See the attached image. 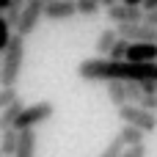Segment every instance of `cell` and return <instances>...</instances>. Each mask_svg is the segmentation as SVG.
Returning a JSON list of instances; mask_svg holds the SVG:
<instances>
[{
  "instance_id": "1",
  "label": "cell",
  "mask_w": 157,
  "mask_h": 157,
  "mask_svg": "<svg viewBox=\"0 0 157 157\" xmlns=\"http://www.w3.org/2000/svg\"><path fill=\"white\" fill-rule=\"evenodd\" d=\"M77 77L86 83H108V80H157V61L135 63V61H116L108 55L86 58L77 66Z\"/></svg>"
},
{
  "instance_id": "2",
  "label": "cell",
  "mask_w": 157,
  "mask_h": 157,
  "mask_svg": "<svg viewBox=\"0 0 157 157\" xmlns=\"http://www.w3.org/2000/svg\"><path fill=\"white\" fill-rule=\"evenodd\" d=\"M25 63V36L14 33L8 47L3 50V86H17Z\"/></svg>"
},
{
  "instance_id": "3",
  "label": "cell",
  "mask_w": 157,
  "mask_h": 157,
  "mask_svg": "<svg viewBox=\"0 0 157 157\" xmlns=\"http://www.w3.org/2000/svg\"><path fill=\"white\" fill-rule=\"evenodd\" d=\"M119 110V119L124 121V124H135V127H141L146 135H152L157 130V110H146L144 105H138V102H127V105H121V108H116Z\"/></svg>"
},
{
  "instance_id": "4",
  "label": "cell",
  "mask_w": 157,
  "mask_h": 157,
  "mask_svg": "<svg viewBox=\"0 0 157 157\" xmlns=\"http://www.w3.org/2000/svg\"><path fill=\"white\" fill-rule=\"evenodd\" d=\"M52 113H55V108H52V102H47V99L33 102V105H25L14 127H17V130H36L39 124L50 121V119H52Z\"/></svg>"
},
{
  "instance_id": "5",
  "label": "cell",
  "mask_w": 157,
  "mask_h": 157,
  "mask_svg": "<svg viewBox=\"0 0 157 157\" xmlns=\"http://www.w3.org/2000/svg\"><path fill=\"white\" fill-rule=\"evenodd\" d=\"M44 0H28L25 3V8H22V17H19V22H17V33L19 36H30L36 28H39V22L44 19Z\"/></svg>"
},
{
  "instance_id": "6",
  "label": "cell",
  "mask_w": 157,
  "mask_h": 157,
  "mask_svg": "<svg viewBox=\"0 0 157 157\" xmlns=\"http://www.w3.org/2000/svg\"><path fill=\"white\" fill-rule=\"evenodd\" d=\"M119 36L130 39V41H157V25H149V22H121L116 25Z\"/></svg>"
},
{
  "instance_id": "7",
  "label": "cell",
  "mask_w": 157,
  "mask_h": 157,
  "mask_svg": "<svg viewBox=\"0 0 157 157\" xmlns=\"http://www.w3.org/2000/svg\"><path fill=\"white\" fill-rule=\"evenodd\" d=\"M144 6H130V3H116L108 8V19L113 25H121V22H141L144 19Z\"/></svg>"
},
{
  "instance_id": "8",
  "label": "cell",
  "mask_w": 157,
  "mask_h": 157,
  "mask_svg": "<svg viewBox=\"0 0 157 157\" xmlns=\"http://www.w3.org/2000/svg\"><path fill=\"white\" fill-rule=\"evenodd\" d=\"M77 17V0H52L44 6V19L50 22H66Z\"/></svg>"
},
{
  "instance_id": "9",
  "label": "cell",
  "mask_w": 157,
  "mask_h": 157,
  "mask_svg": "<svg viewBox=\"0 0 157 157\" xmlns=\"http://www.w3.org/2000/svg\"><path fill=\"white\" fill-rule=\"evenodd\" d=\"M127 61H135V63L157 61V41H130Z\"/></svg>"
},
{
  "instance_id": "10",
  "label": "cell",
  "mask_w": 157,
  "mask_h": 157,
  "mask_svg": "<svg viewBox=\"0 0 157 157\" xmlns=\"http://www.w3.org/2000/svg\"><path fill=\"white\" fill-rule=\"evenodd\" d=\"M108 99L113 102V108H121L130 102L127 94V80H108Z\"/></svg>"
},
{
  "instance_id": "11",
  "label": "cell",
  "mask_w": 157,
  "mask_h": 157,
  "mask_svg": "<svg viewBox=\"0 0 157 157\" xmlns=\"http://www.w3.org/2000/svg\"><path fill=\"white\" fill-rule=\"evenodd\" d=\"M116 41H119V30H116V28H105V30L97 36V44H94L97 55H110V50H113Z\"/></svg>"
},
{
  "instance_id": "12",
  "label": "cell",
  "mask_w": 157,
  "mask_h": 157,
  "mask_svg": "<svg viewBox=\"0 0 157 157\" xmlns=\"http://www.w3.org/2000/svg\"><path fill=\"white\" fill-rule=\"evenodd\" d=\"M14 157H36V132L33 130H19V146Z\"/></svg>"
},
{
  "instance_id": "13",
  "label": "cell",
  "mask_w": 157,
  "mask_h": 157,
  "mask_svg": "<svg viewBox=\"0 0 157 157\" xmlns=\"http://www.w3.org/2000/svg\"><path fill=\"white\" fill-rule=\"evenodd\" d=\"M22 99H17V102H11L6 110H0V132L3 130H11L14 124H17V119H19V113H22Z\"/></svg>"
},
{
  "instance_id": "14",
  "label": "cell",
  "mask_w": 157,
  "mask_h": 157,
  "mask_svg": "<svg viewBox=\"0 0 157 157\" xmlns=\"http://www.w3.org/2000/svg\"><path fill=\"white\" fill-rule=\"evenodd\" d=\"M17 146H19V130L11 127V130H3L0 132V149L6 157H14L17 155Z\"/></svg>"
},
{
  "instance_id": "15",
  "label": "cell",
  "mask_w": 157,
  "mask_h": 157,
  "mask_svg": "<svg viewBox=\"0 0 157 157\" xmlns=\"http://www.w3.org/2000/svg\"><path fill=\"white\" fill-rule=\"evenodd\" d=\"M119 135H121V141H124L127 146H132V144H144V141H146V132H144L141 127H135V124H124V127L119 130Z\"/></svg>"
},
{
  "instance_id": "16",
  "label": "cell",
  "mask_w": 157,
  "mask_h": 157,
  "mask_svg": "<svg viewBox=\"0 0 157 157\" xmlns=\"http://www.w3.org/2000/svg\"><path fill=\"white\" fill-rule=\"evenodd\" d=\"M25 3H28V0H11V6L6 8V19L11 22V28H14V30H17V22H19V17H22Z\"/></svg>"
},
{
  "instance_id": "17",
  "label": "cell",
  "mask_w": 157,
  "mask_h": 157,
  "mask_svg": "<svg viewBox=\"0 0 157 157\" xmlns=\"http://www.w3.org/2000/svg\"><path fill=\"white\" fill-rule=\"evenodd\" d=\"M99 8H102L99 0H77V14L80 17H97Z\"/></svg>"
},
{
  "instance_id": "18",
  "label": "cell",
  "mask_w": 157,
  "mask_h": 157,
  "mask_svg": "<svg viewBox=\"0 0 157 157\" xmlns=\"http://www.w3.org/2000/svg\"><path fill=\"white\" fill-rule=\"evenodd\" d=\"M17 30L11 28V22L6 19V14H0V52L8 47V41H11V36H14Z\"/></svg>"
},
{
  "instance_id": "19",
  "label": "cell",
  "mask_w": 157,
  "mask_h": 157,
  "mask_svg": "<svg viewBox=\"0 0 157 157\" xmlns=\"http://www.w3.org/2000/svg\"><path fill=\"white\" fill-rule=\"evenodd\" d=\"M124 146H127V144L121 141V135H116V138H113V141H110V144H108L97 157H119L121 152H124Z\"/></svg>"
},
{
  "instance_id": "20",
  "label": "cell",
  "mask_w": 157,
  "mask_h": 157,
  "mask_svg": "<svg viewBox=\"0 0 157 157\" xmlns=\"http://www.w3.org/2000/svg\"><path fill=\"white\" fill-rule=\"evenodd\" d=\"M19 94H17V86H0V110H6L11 102H17Z\"/></svg>"
},
{
  "instance_id": "21",
  "label": "cell",
  "mask_w": 157,
  "mask_h": 157,
  "mask_svg": "<svg viewBox=\"0 0 157 157\" xmlns=\"http://www.w3.org/2000/svg\"><path fill=\"white\" fill-rule=\"evenodd\" d=\"M127 50H130V39L119 36V41L113 44V50H110V55H108V58H116V61H124V58H127Z\"/></svg>"
},
{
  "instance_id": "22",
  "label": "cell",
  "mask_w": 157,
  "mask_h": 157,
  "mask_svg": "<svg viewBox=\"0 0 157 157\" xmlns=\"http://www.w3.org/2000/svg\"><path fill=\"white\" fill-rule=\"evenodd\" d=\"M146 155H149L146 144H132V146H124V152L119 157H146Z\"/></svg>"
},
{
  "instance_id": "23",
  "label": "cell",
  "mask_w": 157,
  "mask_h": 157,
  "mask_svg": "<svg viewBox=\"0 0 157 157\" xmlns=\"http://www.w3.org/2000/svg\"><path fill=\"white\" fill-rule=\"evenodd\" d=\"M138 105H144L146 110H157V94H144V99Z\"/></svg>"
},
{
  "instance_id": "24",
  "label": "cell",
  "mask_w": 157,
  "mask_h": 157,
  "mask_svg": "<svg viewBox=\"0 0 157 157\" xmlns=\"http://www.w3.org/2000/svg\"><path fill=\"white\" fill-rule=\"evenodd\" d=\"M144 22H149V25H157V8H152V11H146V14H144Z\"/></svg>"
},
{
  "instance_id": "25",
  "label": "cell",
  "mask_w": 157,
  "mask_h": 157,
  "mask_svg": "<svg viewBox=\"0 0 157 157\" xmlns=\"http://www.w3.org/2000/svg\"><path fill=\"white\" fill-rule=\"evenodd\" d=\"M152 8H157V0H144V11H152Z\"/></svg>"
},
{
  "instance_id": "26",
  "label": "cell",
  "mask_w": 157,
  "mask_h": 157,
  "mask_svg": "<svg viewBox=\"0 0 157 157\" xmlns=\"http://www.w3.org/2000/svg\"><path fill=\"white\" fill-rule=\"evenodd\" d=\"M11 6V0H0V14H6V8Z\"/></svg>"
},
{
  "instance_id": "27",
  "label": "cell",
  "mask_w": 157,
  "mask_h": 157,
  "mask_svg": "<svg viewBox=\"0 0 157 157\" xmlns=\"http://www.w3.org/2000/svg\"><path fill=\"white\" fill-rule=\"evenodd\" d=\"M116 3H121V0H102V6H105V8H110V6H116Z\"/></svg>"
},
{
  "instance_id": "28",
  "label": "cell",
  "mask_w": 157,
  "mask_h": 157,
  "mask_svg": "<svg viewBox=\"0 0 157 157\" xmlns=\"http://www.w3.org/2000/svg\"><path fill=\"white\" fill-rule=\"evenodd\" d=\"M121 3H130V6H144V0H121Z\"/></svg>"
},
{
  "instance_id": "29",
  "label": "cell",
  "mask_w": 157,
  "mask_h": 157,
  "mask_svg": "<svg viewBox=\"0 0 157 157\" xmlns=\"http://www.w3.org/2000/svg\"><path fill=\"white\" fill-rule=\"evenodd\" d=\"M0 86H3V52H0Z\"/></svg>"
},
{
  "instance_id": "30",
  "label": "cell",
  "mask_w": 157,
  "mask_h": 157,
  "mask_svg": "<svg viewBox=\"0 0 157 157\" xmlns=\"http://www.w3.org/2000/svg\"><path fill=\"white\" fill-rule=\"evenodd\" d=\"M0 157H6V155H3V149H0Z\"/></svg>"
},
{
  "instance_id": "31",
  "label": "cell",
  "mask_w": 157,
  "mask_h": 157,
  "mask_svg": "<svg viewBox=\"0 0 157 157\" xmlns=\"http://www.w3.org/2000/svg\"><path fill=\"white\" fill-rule=\"evenodd\" d=\"M44 3H52V0H44Z\"/></svg>"
},
{
  "instance_id": "32",
  "label": "cell",
  "mask_w": 157,
  "mask_h": 157,
  "mask_svg": "<svg viewBox=\"0 0 157 157\" xmlns=\"http://www.w3.org/2000/svg\"><path fill=\"white\" fill-rule=\"evenodd\" d=\"M99 3H102V0H99Z\"/></svg>"
}]
</instances>
